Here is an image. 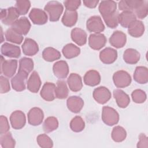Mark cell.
Masks as SVG:
<instances>
[{
    "label": "cell",
    "instance_id": "cell-1",
    "mask_svg": "<svg viewBox=\"0 0 148 148\" xmlns=\"http://www.w3.org/2000/svg\"><path fill=\"white\" fill-rule=\"evenodd\" d=\"M45 11L49 15L50 21H57L59 20L64 10L63 5L56 1H49L45 6Z\"/></svg>",
    "mask_w": 148,
    "mask_h": 148
},
{
    "label": "cell",
    "instance_id": "cell-2",
    "mask_svg": "<svg viewBox=\"0 0 148 148\" xmlns=\"http://www.w3.org/2000/svg\"><path fill=\"white\" fill-rule=\"evenodd\" d=\"M101 118L105 124L109 126H113L118 123L119 121V114L113 108L103 106Z\"/></svg>",
    "mask_w": 148,
    "mask_h": 148
},
{
    "label": "cell",
    "instance_id": "cell-3",
    "mask_svg": "<svg viewBox=\"0 0 148 148\" xmlns=\"http://www.w3.org/2000/svg\"><path fill=\"white\" fill-rule=\"evenodd\" d=\"M15 7H10L8 9H2L0 12V18L2 23L6 25H12L16 22L19 17Z\"/></svg>",
    "mask_w": 148,
    "mask_h": 148
},
{
    "label": "cell",
    "instance_id": "cell-4",
    "mask_svg": "<svg viewBox=\"0 0 148 148\" xmlns=\"http://www.w3.org/2000/svg\"><path fill=\"white\" fill-rule=\"evenodd\" d=\"M17 68L16 60H5L1 56V73L7 77H12L16 73Z\"/></svg>",
    "mask_w": 148,
    "mask_h": 148
},
{
    "label": "cell",
    "instance_id": "cell-5",
    "mask_svg": "<svg viewBox=\"0 0 148 148\" xmlns=\"http://www.w3.org/2000/svg\"><path fill=\"white\" fill-rule=\"evenodd\" d=\"M114 84L117 88H125L131 83L132 79L130 75L126 71L120 70L116 72L113 75Z\"/></svg>",
    "mask_w": 148,
    "mask_h": 148
},
{
    "label": "cell",
    "instance_id": "cell-6",
    "mask_svg": "<svg viewBox=\"0 0 148 148\" xmlns=\"http://www.w3.org/2000/svg\"><path fill=\"white\" fill-rule=\"evenodd\" d=\"M28 73L18 71L17 73L11 79V84L13 90L16 91H22L26 88V80L28 76Z\"/></svg>",
    "mask_w": 148,
    "mask_h": 148
},
{
    "label": "cell",
    "instance_id": "cell-7",
    "mask_svg": "<svg viewBox=\"0 0 148 148\" xmlns=\"http://www.w3.org/2000/svg\"><path fill=\"white\" fill-rule=\"evenodd\" d=\"M86 27L89 32L95 34L101 33L105 29V25L102 18L99 16H93L88 18Z\"/></svg>",
    "mask_w": 148,
    "mask_h": 148
},
{
    "label": "cell",
    "instance_id": "cell-8",
    "mask_svg": "<svg viewBox=\"0 0 148 148\" xmlns=\"http://www.w3.org/2000/svg\"><path fill=\"white\" fill-rule=\"evenodd\" d=\"M92 96L97 103L103 105L110 100L112 95L108 88L104 86H100L94 89Z\"/></svg>",
    "mask_w": 148,
    "mask_h": 148
},
{
    "label": "cell",
    "instance_id": "cell-9",
    "mask_svg": "<svg viewBox=\"0 0 148 148\" xmlns=\"http://www.w3.org/2000/svg\"><path fill=\"white\" fill-rule=\"evenodd\" d=\"M31 27L29 20L26 17H22L14 22L10 28L20 35H25L28 33Z\"/></svg>",
    "mask_w": 148,
    "mask_h": 148
},
{
    "label": "cell",
    "instance_id": "cell-10",
    "mask_svg": "<svg viewBox=\"0 0 148 148\" xmlns=\"http://www.w3.org/2000/svg\"><path fill=\"white\" fill-rule=\"evenodd\" d=\"M106 40V38L103 34L94 33L89 36L88 45L92 49L99 50L105 46Z\"/></svg>",
    "mask_w": 148,
    "mask_h": 148
},
{
    "label": "cell",
    "instance_id": "cell-11",
    "mask_svg": "<svg viewBox=\"0 0 148 148\" xmlns=\"http://www.w3.org/2000/svg\"><path fill=\"white\" fill-rule=\"evenodd\" d=\"M10 122L13 128L20 130L24 127L26 123V117L21 110L14 111L10 116Z\"/></svg>",
    "mask_w": 148,
    "mask_h": 148
},
{
    "label": "cell",
    "instance_id": "cell-12",
    "mask_svg": "<svg viewBox=\"0 0 148 148\" xmlns=\"http://www.w3.org/2000/svg\"><path fill=\"white\" fill-rule=\"evenodd\" d=\"M29 17L32 23L36 25H43L48 20L46 12L39 8H32L29 13Z\"/></svg>",
    "mask_w": 148,
    "mask_h": 148
},
{
    "label": "cell",
    "instance_id": "cell-13",
    "mask_svg": "<svg viewBox=\"0 0 148 148\" xmlns=\"http://www.w3.org/2000/svg\"><path fill=\"white\" fill-rule=\"evenodd\" d=\"M28 123L34 126L40 125L44 118V113L43 110L37 107L32 108L29 110L27 114Z\"/></svg>",
    "mask_w": 148,
    "mask_h": 148
},
{
    "label": "cell",
    "instance_id": "cell-14",
    "mask_svg": "<svg viewBox=\"0 0 148 148\" xmlns=\"http://www.w3.org/2000/svg\"><path fill=\"white\" fill-rule=\"evenodd\" d=\"M1 52L3 56L10 58H18L21 56L20 47L9 43H4L1 46Z\"/></svg>",
    "mask_w": 148,
    "mask_h": 148
},
{
    "label": "cell",
    "instance_id": "cell-15",
    "mask_svg": "<svg viewBox=\"0 0 148 148\" xmlns=\"http://www.w3.org/2000/svg\"><path fill=\"white\" fill-rule=\"evenodd\" d=\"M54 75L59 79L66 77L69 73V66L67 62L64 60L56 62L53 66Z\"/></svg>",
    "mask_w": 148,
    "mask_h": 148
},
{
    "label": "cell",
    "instance_id": "cell-16",
    "mask_svg": "<svg viewBox=\"0 0 148 148\" xmlns=\"http://www.w3.org/2000/svg\"><path fill=\"white\" fill-rule=\"evenodd\" d=\"M117 58V51L111 47H106L99 53L100 60L105 64L113 63Z\"/></svg>",
    "mask_w": 148,
    "mask_h": 148
},
{
    "label": "cell",
    "instance_id": "cell-17",
    "mask_svg": "<svg viewBox=\"0 0 148 148\" xmlns=\"http://www.w3.org/2000/svg\"><path fill=\"white\" fill-rule=\"evenodd\" d=\"M110 44L115 48L120 49L124 46L127 42V36L120 31H114L109 38Z\"/></svg>",
    "mask_w": 148,
    "mask_h": 148
},
{
    "label": "cell",
    "instance_id": "cell-18",
    "mask_svg": "<svg viewBox=\"0 0 148 148\" xmlns=\"http://www.w3.org/2000/svg\"><path fill=\"white\" fill-rule=\"evenodd\" d=\"M22 50L25 56H33L39 51L38 43L32 39L27 38L21 46Z\"/></svg>",
    "mask_w": 148,
    "mask_h": 148
},
{
    "label": "cell",
    "instance_id": "cell-19",
    "mask_svg": "<svg viewBox=\"0 0 148 148\" xmlns=\"http://www.w3.org/2000/svg\"><path fill=\"white\" fill-rule=\"evenodd\" d=\"M56 86L53 83H45L40 92L41 97L46 101H52L56 98L55 88Z\"/></svg>",
    "mask_w": 148,
    "mask_h": 148
},
{
    "label": "cell",
    "instance_id": "cell-20",
    "mask_svg": "<svg viewBox=\"0 0 148 148\" xmlns=\"http://www.w3.org/2000/svg\"><path fill=\"white\" fill-rule=\"evenodd\" d=\"M66 105L68 109L71 112L77 113L82 109L84 106V101L80 97L71 96L67 99Z\"/></svg>",
    "mask_w": 148,
    "mask_h": 148
},
{
    "label": "cell",
    "instance_id": "cell-21",
    "mask_svg": "<svg viewBox=\"0 0 148 148\" xmlns=\"http://www.w3.org/2000/svg\"><path fill=\"white\" fill-rule=\"evenodd\" d=\"M117 3L114 1H102L98 7L99 12L102 17L116 12Z\"/></svg>",
    "mask_w": 148,
    "mask_h": 148
},
{
    "label": "cell",
    "instance_id": "cell-22",
    "mask_svg": "<svg viewBox=\"0 0 148 148\" xmlns=\"http://www.w3.org/2000/svg\"><path fill=\"white\" fill-rule=\"evenodd\" d=\"M83 80L86 85L94 87L100 83L101 75L97 71L91 69L86 73L83 77Z\"/></svg>",
    "mask_w": 148,
    "mask_h": 148
},
{
    "label": "cell",
    "instance_id": "cell-23",
    "mask_svg": "<svg viewBox=\"0 0 148 148\" xmlns=\"http://www.w3.org/2000/svg\"><path fill=\"white\" fill-rule=\"evenodd\" d=\"M145 32V25L142 21L136 20L128 27V32L132 37L139 38Z\"/></svg>",
    "mask_w": 148,
    "mask_h": 148
},
{
    "label": "cell",
    "instance_id": "cell-24",
    "mask_svg": "<svg viewBox=\"0 0 148 148\" xmlns=\"http://www.w3.org/2000/svg\"><path fill=\"white\" fill-rule=\"evenodd\" d=\"M41 86V80L38 73L34 71L29 76L27 83V87L28 90L33 93H36L39 91Z\"/></svg>",
    "mask_w": 148,
    "mask_h": 148
},
{
    "label": "cell",
    "instance_id": "cell-25",
    "mask_svg": "<svg viewBox=\"0 0 148 148\" xmlns=\"http://www.w3.org/2000/svg\"><path fill=\"white\" fill-rule=\"evenodd\" d=\"M113 97L118 106L121 108H125L130 103L129 95L120 89H116L113 91Z\"/></svg>",
    "mask_w": 148,
    "mask_h": 148
},
{
    "label": "cell",
    "instance_id": "cell-26",
    "mask_svg": "<svg viewBox=\"0 0 148 148\" xmlns=\"http://www.w3.org/2000/svg\"><path fill=\"white\" fill-rule=\"evenodd\" d=\"M67 83L69 89L73 92H77L83 87L81 76L75 73H72L69 75L67 79Z\"/></svg>",
    "mask_w": 148,
    "mask_h": 148
},
{
    "label": "cell",
    "instance_id": "cell-27",
    "mask_svg": "<svg viewBox=\"0 0 148 148\" xmlns=\"http://www.w3.org/2000/svg\"><path fill=\"white\" fill-rule=\"evenodd\" d=\"M72 40L79 46H83L87 42V34L80 28H74L71 33Z\"/></svg>",
    "mask_w": 148,
    "mask_h": 148
},
{
    "label": "cell",
    "instance_id": "cell-28",
    "mask_svg": "<svg viewBox=\"0 0 148 148\" xmlns=\"http://www.w3.org/2000/svg\"><path fill=\"white\" fill-rule=\"evenodd\" d=\"M136 20V17L134 12L123 11L119 14V23L124 28H128V26Z\"/></svg>",
    "mask_w": 148,
    "mask_h": 148
},
{
    "label": "cell",
    "instance_id": "cell-29",
    "mask_svg": "<svg viewBox=\"0 0 148 148\" xmlns=\"http://www.w3.org/2000/svg\"><path fill=\"white\" fill-rule=\"evenodd\" d=\"M135 81L139 84H146L148 82V69L146 66H138L134 73Z\"/></svg>",
    "mask_w": 148,
    "mask_h": 148
},
{
    "label": "cell",
    "instance_id": "cell-30",
    "mask_svg": "<svg viewBox=\"0 0 148 148\" xmlns=\"http://www.w3.org/2000/svg\"><path fill=\"white\" fill-rule=\"evenodd\" d=\"M140 57L139 53L132 48L126 49L123 54V60L128 64H136L139 61Z\"/></svg>",
    "mask_w": 148,
    "mask_h": 148
},
{
    "label": "cell",
    "instance_id": "cell-31",
    "mask_svg": "<svg viewBox=\"0 0 148 148\" xmlns=\"http://www.w3.org/2000/svg\"><path fill=\"white\" fill-rule=\"evenodd\" d=\"M78 14L76 11H69L65 10L62 17V24L68 27H72L75 25L77 21Z\"/></svg>",
    "mask_w": 148,
    "mask_h": 148
},
{
    "label": "cell",
    "instance_id": "cell-32",
    "mask_svg": "<svg viewBox=\"0 0 148 148\" xmlns=\"http://www.w3.org/2000/svg\"><path fill=\"white\" fill-rule=\"evenodd\" d=\"M62 52L66 58L71 59L80 54V49L73 43H68L64 46Z\"/></svg>",
    "mask_w": 148,
    "mask_h": 148
},
{
    "label": "cell",
    "instance_id": "cell-33",
    "mask_svg": "<svg viewBox=\"0 0 148 148\" xmlns=\"http://www.w3.org/2000/svg\"><path fill=\"white\" fill-rule=\"evenodd\" d=\"M61 56L60 52L51 47H46L42 51L43 58L48 62H53L58 60L61 58Z\"/></svg>",
    "mask_w": 148,
    "mask_h": 148
},
{
    "label": "cell",
    "instance_id": "cell-34",
    "mask_svg": "<svg viewBox=\"0 0 148 148\" xmlns=\"http://www.w3.org/2000/svg\"><path fill=\"white\" fill-rule=\"evenodd\" d=\"M68 94L69 90L65 81L62 80H58L55 88L56 98L60 99H65L68 97Z\"/></svg>",
    "mask_w": 148,
    "mask_h": 148
},
{
    "label": "cell",
    "instance_id": "cell-35",
    "mask_svg": "<svg viewBox=\"0 0 148 148\" xmlns=\"http://www.w3.org/2000/svg\"><path fill=\"white\" fill-rule=\"evenodd\" d=\"M140 0H123L119 2V9L122 11H132L141 3Z\"/></svg>",
    "mask_w": 148,
    "mask_h": 148
},
{
    "label": "cell",
    "instance_id": "cell-36",
    "mask_svg": "<svg viewBox=\"0 0 148 148\" xmlns=\"http://www.w3.org/2000/svg\"><path fill=\"white\" fill-rule=\"evenodd\" d=\"M111 136L114 142H121L125 139L127 137V132L123 127L117 125L113 128Z\"/></svg>",
    "mask_w": 148,
    "mask_h": 148
},
{
    "label": "cell",
    "instance_id": "cell-37",
    "mask_svg": "<svg viewBox=\"0 0 148 148\" xmlns=\"http://www.w3.org/2000/svg\"><path fill=\"white\" fill-rule=\"evenodd\" d=\"M58 127V121L57 119L53 116L48 117L45 120L43 124V131L46 133L53 132Z\"/></svg>",
    "mask_w": 148,
    "mask_h": 148
},
{
    "label": "cell",
    "instance_id": "cell-38",
    "mask_svg": "<svg viewBox=\"0 0 148 148\" xmlns=\"http://www.w3.org/2000/svg\"><path fill=\"white\" fill-rule=\"evenodd\" d=\"M0 145L3 148H14L16 145V141L12 134L8 132L1 135Z\"/></svg>",
    "mask_w": 148,
    "mask_h": 148
},
{
    "label": "cell",
    "instance_id": "cell-39",
    "mask_svg": "<svg viewBox=\"0 0 148 148\" xmlns=\"http://www.w3.org/2000/svg\"><path fill=\"white\" fill-rule=\"evenodd\" d=\"M5 38L8 42L20 45L23 40V36L18 34L11 28L8 29L5 32Z\"/></svg>",
    "mask_w": 148,
    "mask_h": 148
},
{
    "label": "cell",
    "instance_id": "cell-40",
    "mask_svg": "<svg viewBox=\"0 0 148 148\" xmlns=\"http://www.w3.org/2000/svg\"><path fill=\"white\" fill-rule=\"evenodd\" d=\"M34 69L33 60L28 57H23L19 61L18 71H23L29 74Z\"/></svg>",
    "mask_w": 148,
    "mask_h": 148
},
{
    "label": "cell",
    "instance_id": "cell-41",
    "mask_svg": "<svg viewBox=\"0 0 148 148\" xmlns=\"http://www.w3.org/2000/svg\"><path fill=\"white\" fill-rule=\"evenodd\" d=\"M69 125L72 131L75 132H79L84 130L85 123L82 117L76 116L71 120Z\"/></svg>",
    "mask_w": 148,
    "mask_h": 148
},
{
    "label": "cell",
    "instance_id": "cell-42",
    "mask_svg": "<svg viewBox=\"0 0 148 148\" xmlns=\"http://www.w3.org/2000/svg\"><path fill=\"white\" fill-rule=\"evenodd\" d=\"M134 14L140 19H143L148 14V2L147 1H142L141 3L134 9Z\"/></svg>",
    "mask_w": 148,
    "mask_h": 148
},
{
    "label": "cell",
    "instance_id": "cell-43",
    "mask_svg": "<svg viewBox=\"0 0 148 148\" xmlns=\"http://www.w3.org/2000/svg\"><path fill=\"white\" fill-rule=\"evenodd\" d=\"M36 142L38 145L42 148H51L53 146V140L45 134L39 135L36 138Z\"/></svg>",
    "mask_w": 148,
    "mask_h": 148
},
{
    "label": "cell",
    "instance_id": "cell-44",
    "mask_svg": "<svg viewBox=\"0 0 148 148\" xmlns=\"http://www.w3.org/2000/svg\"><path fill=\"white\" fill-rule=\"evenodd\" d=\"M119 13L116 12L114 13L103 17V20L106 25L110 28H115L119 24Z\"/></svg>",
    "mask_w": 148,
    "mask_h": 148
},
{
    "label": "cell",
    "instance_id": "cell-45",
    "mask_svg": "<svg viewBox=\"0 0 148 148\" xmlns=\"http://www.w3.org/2000/svg\"><path fill=\"white\" fill-rule=\"evenodd\" d=\"M31 7V2L29 1H17L15 8L20 15L26 14Z\"/></svg>",
    "mask_w": 148,
    "mask_h": 148
},
{
    "label": "cell",
    "instance_id": "cell-46",
    "mask_svg": "<svg viewBox=\"0 0 148 148\" xmlns=\"http://www.w3.org/2000/svg\"><path fill=\"white\" fill-rule=\"evenodd\" d=\"M131 97L135 103H142L146 100L147 95L143 90L140 89H136L132 91Z\"/></svg>",
    "mask_w": 148,
    "mask_h": 148
},
{
    "label": "cell",
    "instance_id": "cell-47",
    "mask_svg": "<svg viewBox=\"0 0 148 148\" xmlns=\"http://www.w3.org/2000/svg\"><path fill=\"white\" fill-rule=\"evenodd\" d=\"M80 0H67L64 2L65 8L66 10L76 11L81 5Z\"/></svg>",
    "mask_w": 148,
    "mask_h": 148
},
{
    "label": "cell",
    "instance_id": "cell-48",
    "mask_svg": "<svg viewBox=\"0 0 148 148\" xmlns=\"http://www.w3.org/2000/svg\"><path fill=\"white\" fill-rule=\"evenodd\" d=\"M10 90L9 79L3 76H0V92L1 94L6 93Z\"/></svg>",
    "mask_w": 148,
    "mask_h": 148
},
{
    "label": "cell",
    "instance_id": "cell-49",
    "mask_svg": "<svg viewBox=\"0 0 148 148\" xmlns=\"http://www.w3.org/2000/svg\"><path fill=\"white\" fill-rule=\"evenodd\" d=\"M10 126L6 117L2 115L0 117V134H3L9 131Z\"/></svg>",
    "mask_w": 148,
    "mask_h": 148
},
{
    "label": "cell",
    "instance_id": "cell-50",
    "mask_svg": "<svg viewBox=\"0 0 148 148\" xmlns=\"http://www.w3.org/2000/svg\"><path fill=\"white\" fill-rule=\"evenodd\" d=\"M138 148H147L148 147V139L145 134H140L139 136V141L137 143Z\"/></svg>",
    "mask_w": 148,
    "mask_h": 148
},
{
    "label": "cell",
    "instance_id": "cell-51",
    "mask_svg": "<svg viewBox=\"0 0 148 148\" xmlns=\"http://www.w3.org/2000/svg\"><path fill=\"white\" fill-rule=\"evenodd\" d=\"M98 0H85L83 2L84 5L88 8H95L99 3Z\"/></svg>",
    "mask_w": 148,
    "mask_h": 148
}]
</instances>
